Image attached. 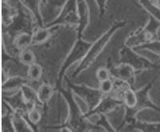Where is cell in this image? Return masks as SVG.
Wrapping results in <instances>:
<instances>
[{"instance_id":"obj_17","label":"cell","mask_w":160,"mask_h":132,"mask_svg":"<svg viewBox=\"0 0 160 132\" xmlns=\"http://www.w3.org/2000/svg\"><path fill=\"white\" fill-rule=\"evenodd\" d=\"M138 5L160 23V8L151 0H138Z\"/></svg>"},{"instance_id":"obj_15","label":"cell","mask_w":160,"mask_h":132,"mask_svg":"<svg viewBox=\"0 0 160 132\" xmlns=\"http://www.w3.org/2000/svg\"><path fill=\"white\" fill-rule=\"evenodd\" d=\"M18 2L32 14L33 16L35 17L36 21L38 23V26L40 27L43 26L39 11L40 3L42 2L41 0H18Z\"/></svg>"},{"instance_id":"obj_2","label":"cell","mask_w":160,"mask_h":132,"mask_svg":"<svg viewBox=\"0 0 160 132\" xmlns=\"http://www.w3.org/2000/svg\"><path fill=\"white\" fill-rule=\"evenodd\" d=\"M159 28V23L153 17L150 16L148 22L143 27L138 28L127 38L125 46L135 49L139 46L157 39Z\"/></svg>"},{"instance_id":"obj_22","label":"cell","mask_w":160,"mask_h":132,"mask_svg":"<svg viewBox=\"0 0 160 132\" xmlns=\"http://www.w3.org/2000/svg\"><path fill=\"white\" fill-rule=\"evenodd\" d=\"M19 60L24 65H27L29 67L31 64L35 63V54L29 49H26L23 51H20L19 54Z\"/></svg>"},{"instance_id":"obj_6","label":"cell","mask_w":160,"mask_h":132,"mask_svg":"<svg viewBox=\"0 0 160 132\" xmlns=\"http://www.w3.org/2000/svg\"><path fill=\"white\" fill-rule=\"evenodd\" d=\"M120 54H121L122 63L131 64L139 72L147 71V70H151L153 67H155V65L152 62L145 57L140 55L139 54L135 52V50L127 46H125L122 51H120Z\"/></svg>"},{"instance_id":"obj_8","label":"cell","mask_w":160,"mask_h":132,"mask_svg":"<svg viewBox=\"0 0 160 132\" xmlns=\"http://www.w3.org/2000/svg\"><path fill=\"white\" fill-rule=\"evenodd\" d=\"M70 87L72 89L73 92L81 96L89 104L91 110L99 103L104 95L98 89H93L86 86H77L73 84H71Z\"/></svg>"},{"instance_id":"obj_14","label":"cell","mask_w":160,"mask_h":132,"mask_svg":"<svg viewBox=\"0 0 160 132\" xmlns=\"http://www.w3.org/2000/svg\"><path fill=\"white\" fill-rule=\"evenodd\" d=\"M13 45L18 51H22L32 46V33L21 32L14 37Z\"/></svg>"},{"instance_id":"obj_28","label":"cell","mask_w":160,"mask_h":132,"mask_svg":"<svg viewBox=\"0 0 160 132\" xmlns=\"http://www.w3.org/2000/svg\"><path fill=\"white\" fill-rule=\"evenodd\" d=\"M155 5H157V6H158V7H159V8H160V0H155Z\"/></svg>"},{"instance_id":"obj_27","label":"cell","mask_w":160,"mask_h":132,"mask_svg":"<svg viewBox=\"0 0 160 132\" xmlns=\"http://www.w3.org/2000/svg\"><path fill=\"white\" fill-rule=\"evenodd\" d=\"M67 0H46V3H48L53 7H62Z\"/></svg>"},{"instance_id":"obj_23","label":"cell","mask_w":160,"mask_h":132,"mask_svg":"<svg viewBox=\"0 0 160 132\" xmlns=\"http://www.w3.org/2000/svg\"><path fill=\"white\" fill-rule=\"evenodd\" d=\"M28 114V120L31 122L32 124H38V123L41 120V118H42V114L40 110H38V108L37 107H32L31 108H30L27 112Z\"/></svg>"},{"instance_id":"obj_16","label":"cell","mask_w":160,"mask_h":132,"mask_svg":"<svg viewBox=\"0 0 160 132\" xmlns=\"http://www.w3.org/2000/svg\"><path fill=\"white\" fill-rule=\"evenodd\" d=\"M21 93L24 100L31 107H37L40 104L38 98V93L28 84L24 85L21 89Z\"/></svg>"},{"instance_id":"obj_1","label":"cell","mask_w":160,"mask_h":132,"mask_svg":"<svg viewBox=\"0 0 160 132\" xmlns=\"http://www.w3.org/2000/svg\"><path fill=\"white\" fill-rule=\"evenodd\" d=\"M126 22L125 21H122V22H118L115 23L114 25L111 26L108 31H106L103 34H102L98 39L95 42L92 43L91 47L88 51L87 54H85V56L82 58V60L78 63V65L75 67V71L72 74V77L75 78L77 77L78 74L81 72L86 70L87 68L90 67L92 64V63L96 59L97 57L101 54L102 50L105 48L107 44L108 43V42L111 40L112 36L119 29H121L122 27L125 26Z\"/></svg>"},{"instance_id":"obj_4","label":"cell","mask_w":160,"mask_h":132,"mask_svg":"<svg viewBox=\"0 0 160 132\" xmlns=\"http://www.w3.org/2000/svg\"><path fill=\"white\" fill-rule=\"evenodd\" d=\"M79 25V15H78V2L77 0H67L59 14L55 19L50 22L45 27H55L59 26H70L76 27Z\"/></svg>"},{"instance_id":"obj_9","label":"cell","mask_w":160,"mask_h":132,"mask_svg":"<svg viewBox=\"0 0 160 132\" xmlns=\"http://www.w3.org/2000/svg\"><path fill=\"white\" fill-rule=\"evenodd\" d=\"M110 71H111V75L117 80L125 82L131 85L134 83L136 74L140 73L133 66L127 63H122L119 65L115 66L111 70H110Z\"/></svg>"},{"instance_id":"obj_20","label":"cell","mask_w":160,"mask_h":132,"mask_svg":"<svg viewBox=\"0 0 160 132\" xmlns=\"http://www.w3.org/2000/svg\"><path fill=\"white\" fill-rule=\"evenodd\" d=\"M42 74V68L39 64L33 63L29 66L28 71V79L31 81H38Z\"/></svg>"},{"instance_id":"obj_29","label":"cell","mask_w":160,"mask_h":132,"mask_svg":"<svg viewBox=\"0 0 160 132\" xmlns=\"http://www.w3.org/2000/svg\"><path fill=\"white\" fill-rule=\"evenodd\" d=\"M41 1H42V2H43V3H46V0H41Z\"/></svg>"},{"instance_id":"obj_5","label":"cell","mask_w":160,"mask_h":132,"mask_svg":"<svg viewBox=\"0 0 160 132\" xmlns=\"http://www.w3.org/2000/svg\"><path fill=\"white\" fill-rule=\"evenodd\" d=\"M92 43L84 41L82 37H77V40L75 43L74 46L71 48V51L64 60L62 67L60 69L59 74H58V82H61L64 74L67 70L73 64L79 63L82 58L85 56L88 51L91 47Z\"/></svg>"},{"instance_id":"obj_21","label":"cell","mask_w":160,"mask_h":132,"mask_svg":"<svg viewBox=\"0 0 160 132\" xmlns=\"http://www.w3.org/2000/svg\"><path fill=\"white\" fill-rule=\"evenodd\" d=\"M134 50L135 51H137V50H147V51H151V52L154 53V54L160 57V40L155 39L154 41L139 46V47H136Z\"/></svg>"},{"instance_id":"obj_24","label":"cell","mask_w":160,"mask_h":132,"mask_svg":"<svg viewBox=\"0 0 160 132\" xmlns=\"http://www.w3.org/2000/svg\"><path fill=\"white\" fill-rule=\"evenodd\" d=\"M114 86H115L114 82L111 79H108L107 80L100 82L98 90L103 94H110L112 92L113 89H114Z\"/></svg>"},{"instance_id":"obj_30","label":"cell","mask_w":160,"mask_h":132,"mask_svg":"<svg viewBox=\"0 0 160 132\" xmlns=\"http://www.w3.org/2000/svg\"><path fill=\"white\" fill-rule=\"evenodd\" d=\"M131 1H133V0H131ZM133 2H134V1H133Z\"/></svg>"},{"instance_id":"obj_3","label":"cell","mask_w":160,"mask_h":132,"mask_svg":"<svg viewBox=\"0 0 160 132\" xmlns=\"http://www.w3.org/2000/svg\"><path fill=\"white\" fill-rule=\"evenodd\" d=\"M155 79L156 78L153 79L144 87L139 89V90H137L136 94L137 98H138L137 105L136 107L132 109H128L125 107L126 114L124 123H129L133 120L136 119V115L141 110L150 109V110H154L158 111V112H160V107L155 105V103L151 101L149 95V93L151 91V89L152 88L153 84L155 83Z\"/></svg>"},{"instance_id":"obj_10","label":"cell","mask_w":160,"mask_h":132,"mask_svg":"<svg viewBox=\"0 0 160 132\" xmlns=\"http://www.w3.org/2000/svg\"><path fill=\"white\" fill-rule=\"evenodd\" d=\"M24 111L12 110L11 114V126L13 130L19 132L33 131L32 127L30 126L28 120L24 117Z\"/></svg>"},{"instance_id":"obj_13","label":"cell","mask_w":160,"mask_h":132,"mask_svg":"<svg viewBox=\"0 0 160 132\" xmlns=\"http://www.w3.org/2000/svg\"><path fill=\"white\" fill-rule=\"evenodd\" d=\"M131 128L138 131L160 132V122H145L135 119L128 123Z\"/></svg>"},{"instance_id":"obj_11","label":"cell","mask_w":160,"mask_h":132,"mask_svg":"<svg viewBox=\"0 0 160 132\" xmlns=\"http://www.w3.org/2000/svg\"><path fill=\"white\" fill-rule=\"evenodd\" d=\"M28 79L22 78L21 76H14L8 78L2 83V92L11 93V94H15L21 91L22 87L28 84Z\"/></svg>"},{"instance_id":"obj_12","label":"cell","mask_w":160,"mask_h":132,"mask_svg":"<svg viewBox=\"0 0 160 132\" xmlns=\"http://www.w3.org/2000/svg\"><path fill=\"white\" fill-rule=\"evenodd\" d=\"M54 27H47L45 26L37 27L32 32V45H41L48 41L52 34Z\"/></svg>"},{"instance_id":"obj_18","label":"cell","mask_w":160,"mask_h":132,"mask_svg":"<svg viewBox=\"0 0 160 132\" xmlns=\"http://www.w3.org/2000/svg\"><path fill=\"white\" fill-rule=\"evenodd\" d=\"M122 101L126 108L132 109L136 107L137 103H138L136 91L131 87L127 89L122 94Z\"/></svg>"},{"instance_id":"obj_31","label":"cell","mask_w":160,"mask_h":132,"mask_svg":"<svg viewBox=\"0 0 160 132\" xmlns=\"http://www.w3.org/2000/svg\"><path fill=\"white\" fill-rule=\"evenodd\" d=\"M159 62H160V59H159Z\"/></svg>"},{"instance_id":"obj_19","label":"cell","mask_w":160,"mask_h":132,"mask_svg":"<svg viewBox=\"0 0 160 132\" xmlns=\"http://www.w3.org/2000/svg\"><path fill=\"white\" fill-rule=\"evenodd\" d=\"M37 93L40 104L43 105L50 101L54 93V89L49 83H42L37 91Z\"/></svg>"},{"instance_id":"obj_25","label":"cell","mask_w":160,"mask_h":132,"mask_svg":"<svg viewBox=\"0 0 160 132\" xmlns=\"http://www.w3.org/2000/svg\"><path fill=\"white\" fill-rule=\"evenodd\" d=\"M111 71L106 67H100L96 71V77L99 82L111 79Z\"/></svg>"},{"instance_id":"obj_26","label":"cell","mask_w":160,"mask_h":132,"mask_svg":"<svg viewBox=\"0 0 160 132\" xmlns=\"http://www.w3.org/2000/svg\"><path fill=\"white\" fill-rule=\"evenodd\" d=\"M95 1L96 3L97 6H98V11H99L100 18H102V17L104 15V12H105L106 4H107V1L108 0H95Z\"/></svg>"},{"instance_id":"obj_7","label":"cell","mask_w":160,"mask_h":132,"mask_svg":"<svg viewBox=\"0 0 160 132\" xmlns=\"http://www.w3.org/2000/svg\"><path fill=\"white\" fill-rule=\"evenodd\" d=\"M62 94L67 99L70 107V115L68 118V123L71 130H77L80 128L84 127L83 120L84 117L80 111L79 108L77 106L75 99L73 98L72 92L62 91Z\"/></svg>"}]
</instances>
